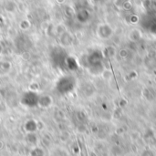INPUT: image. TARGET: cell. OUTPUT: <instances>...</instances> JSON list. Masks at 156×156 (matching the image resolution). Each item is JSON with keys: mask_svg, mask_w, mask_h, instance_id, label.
<instances>
[{"mask_svg": "<svg viewBox=\"0 0 156 156\" xmlns=\"http://www.w3.org/2000/svg\"><path fill=\"white\" fill-rule=\"evenodd\" d=\"M74 86H75L74 78L70 76L61 78V80H59V81H58V84H57L58 90H59L60 92H62V94L68 93L70 90H72L74 89Z\"/></svg>", "mask_w": 156, "mask_h": 156, "instance_id": "cell-1", "label": "cell"}, {"mask_svg": "<svg viewBox=\"0 0 156 156\" xmlns=\"http://www.w3.org/2000/svg\"><path fill=\"white\" fill-rule=\"evenodd\" d=\"M140 156H156L155 152L152 149H145L141 153Z\"/></svg>", "mask_w": 156, "mask_h": 156, "instance_id": "cell-2", "label": "cell"}]
</instances>
